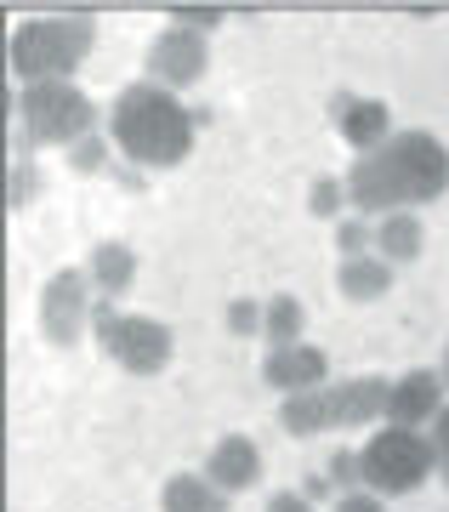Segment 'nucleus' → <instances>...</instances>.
I'll list each match as a JSON object with an SVG mask.
<instances>
[{"label":"nucleus","instance_id":"9b49d317","mask_svg":"<svg viewBox=\"0 0 449 512\" xmlns=\"http://www.w3.org/2000/svg\"><path fill=\"white\" fill-rule=\"evenodd\" d=\"M387 393H393V382H387V376H353V382H330V387H324L330 427H370V421H387Z\"/></svg>","mask_w":449,"mask_h":512},{"label":"nucleus","instance_id":"2f4dec72","mask_svg":"<svg viewBox=\"0 0 449 512\" xmlns=\"http://www.w3.org/2000/svg\"><path fill=\"white\" fill-rule=\"evenodd\" d=\"M438 376H444V387H449V342H444V365H438Z\"/></svg>","mask_w":449,"mask_h":512},{"label":"nucleus","instance_id":"a211bd4d","mask_svg":"<svg viewBox=\"0 0 449 512\" xmlns=\"http://www.w3.org/2000/svg\"><path fill=\"white\" fill-rule=\"evenodd\" d=\"M307 308L296 302L290 291L268 296V313H262V336H268V348H296V342H307Z\"/></svg>","mask_w":449,"mask_h":512},{"label":"nucleus","instance_id":"7c9ffc66","mask_svg":"<svg viewBox=\"0 0 449 512\" xmlns=\"http://www.w3.org/2000/svg\"><path fill=\"white\" fill-rule=\"evenodd\" d=\"M302 495H307V501H330V495H342V490L330 484V473H307L302 478Z\"/></svg>","mask_w":449,"mask_h":512},{"label":"nucleus","instance_id":"a878e982","mask_svg":"<svg viewBox=\"0 0 449 512\" xmlns=\"http://www.w3.org/2000/svg\"><path fill=\"white\" fill-rule=\"evenodd\" d=\"M222 6H171V23L177 29H194V35H211V29H222Z\"/></svg>","mask_w":449,"mask_h":512},{"label":"nucleus","instance_id":"6ab92c4d","mask_svg":"<svg viewBox=\"0 0 449 512\" xmlns=\"http://www.w3.org/2000/svg\"><path fill=\"white\" fill-rule=\"evenodd\" d=\"M279 427H285L290 439H313V433H324V427H330L324 387H313V393H285V404H279Z\"/></svg>","mask_w":449,"mask_h":512},{"label":"nucleus","instance_id":"cd10ccee","mask_svg":"<svg viewBox=\"0 0 449 512\" xmlns=\"http://www.w3.org/2000/svg\"><path fill=\"white\" fill-rule=\"evenodd\" d=\"M336 512H387V507H381L376 490H347V495H336Z\"/></svg>","mask_w":449,"mask_h":512},{"label":"nucleus","instance_id":"c756f323","mask_svg":"<svg viewBox=\"0 0 449 512\" xmlns=\"http://www.w3.org/2000/svg\"><path fill=\"white\" fill-rule=\"evenodd\" d=\"M268 512H313V501L302 490H279V495H268Z\"/></svg>","mask_w":449,"mask_h":512},{"label":"nucleus","instance_id":"393cba45","mask_svg":"<svg viewBox=\"0 0 449 512\" xmlns=\"http://www.w3.org/2000/svg\"><path fill=\"white\" fill-rule=\"evenodd\" d=\"M324 473H330V484L336 490H364V461H359V450H336V456L324 461Z\"/></svg>","mask_w":449,"mask_h":512},{"label":"nucleus","instance_id":"20e7f679","mask_svg":"<svg viewBox=\"0 0 449 512\" xmlns=\"http://www.w3.org/2000/svg\"><path fill=\"white\" fill-rule=\"evenodd\" d=\"M6 109L35 143L52 148H74L97 137V103H91L74 80H57V86H12L6 92Z\"/></svg>","mask_w":449,"mask_h":512},{"label":"nucleus","instance_id":"412c9836","mask_svg":"<svg viewBox=\"0 0 449 512\" xmlns=\"http://www.w3.org/2000/svg\"><path fill=\"white\" fill-rule=\"evenodd\" d=\"M63 160H69L74 177H103L108 165H114V143H103V137H86V143H74Z\"/></svg>","mask_w":449,"mask_h":512},{"label":"nucleus","instance_id":"39448f33","mask_svg":"<svg viewBox=\"0 0 449 512\" xmlns=\"http://www.w3.org/2000/svg\"><path fill=\"white\" fill-rule=\"evenodd\" d=\"M91 342H97L120 370H131V376H160V370L171 365V353H177L171 325L148 319V313H120L108 296L91 308Z\"/></svg>","mask_w":449,"mask_h":512},{"label":"nucleus","instance_id":"4be33fe9","mask_svg":"<svg viewBox=\"0 0 449 512\" xmlns=\"http://www.w3.org/2000/svg\"><path fill=\"white\" fill-rule=\"evenodd\" d=\"M336 251H342V256H370V251H376V228H370L359 211L342 217V222H336Z\"/></svg>","mask_w":449,"mask_h":512},{"label":"nucleus","instance_id":"aec40b11","mask_svg":"<svg viewBox=\"0 0 449 512\" xmlns=\"http://www.w3.org/2000/svg\"><path fill=\"white\" fill-rule=\"evenodd\" d=\"M307 211L324 222H342L347 211V183L342 177H313V188H307Z\"/></svg>","mask_w":449,"mask_h":512},{"label":"nucleus","instance_id":"c85d7f7f","mask_svg":"<svg viewBox=\"0 0 449 512\" xmlns=\"http://www.w3.org/2000/svg\"><path fill=\"white\" fill-rule=\"evenodd\" d=\"M108 177L126 188V194H143V165H131V160H120V165H108Z\"/></svg>","mask_w":449,"mask_h":512},{"label":"nucleus","instance_id":"9d476101","mask_svg":"<svg viewBox=\"0 0 449 512\" xmlns=\"http://www.w3.org/2000/svg\"><path fill=\"white\" fill-rule=\"evenodd\" d=\"M444 410V376L438 370H404L393 376V393H387V427H432Z\"/></svg>","mask_w":449,"mask_h":512},{"label":"nucleus","instance_id":"f257e3e1","mask_svg":"<svg viewBox=\"0 0 449 512\" xmlns=\"http://www.w3.org/2000/svg\"><path fill=\"white\" fill-rule=\"evenodd\" d=\"M347 205L359 217H393L449 194V148L432 131H393L376 154L347 165Z\"/></svg>","mask_w":449,"mask_h":512},{"label":"nucleus","instance_id":"0eeeda50","mask_svg":"<svg viewBox=\"0 0 449 512\" xmlns=\"http://www.w3.org/2000/svg\"><path fill=\"white\" fill-rule=\"evenodd\" d=\"M91 268H57L40 285V336L52 348H74L91 330Z\"/></svg>","mask_w":449,"mask_h":512},{"label":"nucleus","instance_id":"6e6552de","mask_svg":"<svg viewBox=\"0 0 449 512\" xmlns=\"http://www.w3.org/2000/svg\"><path fill=\"white\" fill-rule=\"evenodd\" d=\"M205 69H211V46H205V35H194V29L165 23L160 35L148 40V80L165 86V92H188V86H199Z\"/></svg>","mask_w":449,"mask_h":512},{"label":"nucleus","instance_id":"2eb2a0df","mask_svg":"<svg viewBox=\"0 0 449 512\" xmlns=\"http://www.w3.org/2000/svg\"><path fill=\"white\" fill-rule=\"evenodd\" d=\"M421 251H427V228H421L415 211H393V217L376 222V256L381 262L404 268V262H415Z\"/></svg>","mask_w":449,"mask_h":512},{"label":"nucleus","instance_id":"f3484780","mask_svg":"<svg viewBox=\"0 0 449 512\" xmlns=\"http://www.w3.org/2000/svg\"><path fill=\"white\" fill-rule=\"evenodd\" d=\"M160 512H228V495L205 473H171L160 490Z\"/></svg>","mask_w":449,"mask_h":512},{"label":"nucleus","instance_id":"f8f14e48","mask_svg":"<svg viewBox=\"0 0 449 512\" xmlns=\"http://www.w3.org/2000/svg\"><path fill=\"white\" fill-rule=\"evenodd\" d=\"M205 478H211L222 495L256 490V478H262V450H256V439H245V433H222V439L211 444V456H205Z\"/></svg>","mask_w":449,"mask_h":512},{"label":"nucleus","instance_id":"5701e85b","mask_svg":"<svg viewBox=\"0 0 449 512\" xmlns=\"http://www.w3.org/2000/svg\"><path fill=\"white\" fill-rule=\"evenodd\" d=\"M35 194H46V171H40L35 160L12 165V183H6V200H12V211H23Z\"/></svg>","mask_w":449,"mask_h":512},{"label":"nucleus","instance_id":"f03ea898","mask_svg":"<svg viewBox=\"0 0 449 512\" xmlns=\"http://www.w3.org/2000/svg\"><path fill=\"white\" fill-rule=\"evenodd\" d=\"M194 137V109L177 103V92H165L154 80H131L108 103V143L143 171H177L194 154Z\"/></svg>","mask_w":449,"mask_h":512},{"label":"nucleus","instance_id":"423d86ee","mask_svg":"<svg viewBox=\"0 0 449 512\" xmlns=\"http://www.w3.org/2000/svg\"><path fill=\"white\" fill-rule=\"evenodd\" d=\"M359 461H364V490H376V495H410L438 473L432 433H415V427H381V433H370Z\"/></svg>","mask_w":449,"mask_h":512},{"label":"nucleus","instance_id":"1a4fd4ad","mask_svg":"<svg viewBox=\"0 0 449 512\" xmlns=\"http://www.w3.org/2000/svg\"><path fill=\"white\" fill-rule=\"evenodd\" d=\"M330 126L342 131L347 148L359 154H376L387 137H393V109L381 97H353V92H336L330 97Z\"/></svg>","mask_w":449,"mask_h":512},{"label":"nucleus","instance_id":"ddd939ff","mask_svg":"<svg viewBox=\"0 0 449 512\" xmlns=\"http://www.w3.org/2000/svg\"><path fill=\"white\" fill-rule=\"evenodd\" d=\"M324 376H330V353L313 348V342L268 348V359H262V382L279 387V393H313V387H324Z\"/></svg>","mask_w":449,"mask_h":512},{"label":"nucleus","instance_id":"b1692460","mask_svg":"<svg viewBox=\"0 0 449 512\" xmlns=\"http://www.w3.org/2000/svg\"><path fill=\"white\" fill-rule=\"evenodd\" d=\"M262 313H268V302L234 296V302H228V336H262Z\"/></svg>","mask_w":449,"mask_h":512},{"label":"nucleus","instance_id":"4468645a","mask_svg":"<svg viewBox=\"0 0 449 512\" xmlns=\"http://www.w3.org/2000/svg\"><path fill=\"white\" fill-rule=\"evenodd\" d=\"M336 291H342L347 302H381V296L393 291V262H381L376 251L370 256H342Z\"/></svg>","mask_w":449,"mask_h":512},{"label":"nucleus","instance_id":"bb28decb","mask_svg":"<svg viewBox=\"0 0 449 512\" xmlns=\"http://www.w3.org/2000/svg\"><path fill=\"white\" fill-rule=\"evenodd\" d=\"M432 450H438V478L449 484V404L438 410V421H432Z\"/></svg>","mask_w":449,"mask_h":512},{"label":"nucleus","instance_id":"7ed1b4c3","mask_svg":"<svg viewBox=\"0 0 449 512\" xmlns=\"http://www.w3.org/2000/svg\"><path fill=\"white\" fill-rule=\"evenodd\" d=\"M97 46V23L86 12H63V18H29L12 29V74L18 86H57L74 80V69L91 57Z\"/></svg>","mask_w":449,"mask_h":512},{"label":"nucleus","instance_id":"dca6fc26","mask_svg":"<svg viewBox=\"0 0 449 512\" xmlns=\"http://www.w3.org/2000/svg\"><path fill=\"white\" fill-rule=\"evenodd\" d=\"M91 285H97L108 302H120V296L137 285V251L120 245V239H103V245L91 251Z\"/></svg>","mask_w":449,"mask_h":512}]
</instances>
